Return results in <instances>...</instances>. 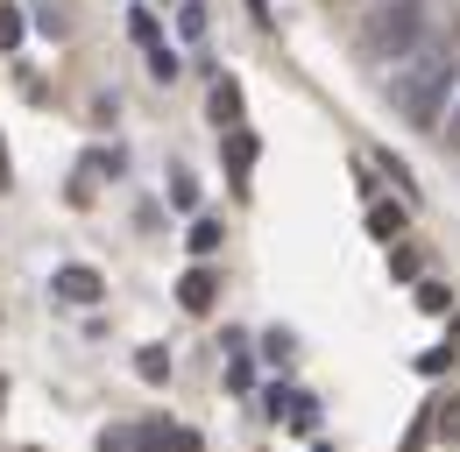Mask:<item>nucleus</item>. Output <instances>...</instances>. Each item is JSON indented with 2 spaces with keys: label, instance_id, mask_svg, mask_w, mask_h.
<instances>
[{
  "label": "nucleus",
  "instance_id": "nucleus-7",
  "mask_svg": "<svg viewBox=\"0 0 460 452\" xmlns=\"http://www.w3.org/2000/svg\"><path fill=\"white\" fill-rule=\"evenodd\" d=\"M135 375H142V382H164V375H171V353H164V346H142V353H135Z\"/></svg>",
  "mask_w": 460,
  "mask_h": 452
},
{
  "label": "nucleus",
  "instance_id": "nucleus-3",
  "mask_svg": "<svg viewBox=\"0 0 460 452\" xmlns=\"http://www.w3.org/2000/svg\"><path fill=\"white\" fill-rule=\"evenodd\" d=\"M58 297H71V304H100V269L64 262V269H58Z\"/></svg>",
  "mask_w": 460,
  "mask_h": 452
},
{
  "label": "nucleus",
  "instance_id": "nucleus-13",
  "mask_svg": "<svg viewBox=\"0 0 460 452\" xmlns=\"http://www.w3.org/2000/svg\"><path fill=\"white\" fill-rule=\"evenodd\" d=\"M227 156L248 170V163H255V135H234V142H227Z\"/></svg>",
  "mask_w": 460,
  "mask_h": 452
},
{
  "label": "nucleus",
  "instance_id": "nucleus-15",
  "mask_svg": "<svg viewBox=\"0 0 460 452\" xmlns=\"http://www.w3.org/2000/svg\"><path fill=\"white\" fill-rule=\"evenodd\" d=\"M0 191H7V149H0Z\"/></svg>",
  "mask_w": 460,
  "mask_h": 452
},
{
  "label": "nucleus",
  "instance_id": "nucleus-14",
  "mask_svg": "<svg viewBox=\"0 0 460 452\" xmlns=\"http://www.w3.org/2000/svg\"><path fill=\"white\" fill-rule=\"evenodd\" d=\"M439 439H460V396L447 403V410H439Z\"/></svg>",
  "mask_w": 460,
  "mask_h": 452
},
{
  "label": "nucleus",
  "instance_id": "nucleus-8",
  "mask_svg": "<svg viewBox=\"0 0 460 452\" xmlns=\"http://www.w3.org/2000/svg\"><path fill=\"white\" fill-rule=\"evenodd\" d=\"M149 71H156V78H177V71H184V56H177V50H164V43H156V50H149Z\"/></svg>",
  "mask_w": 460,
  "mask_h": 452
},
{
  "label": "nucleus",
  "instance_id": "nucleus-16",
  "mask_svg": "<svg viewBox=\"0 0 460 452\" xmlns=\"http://www.w3.org/2000/svg\"><path fill=\"white\" fill-rule=\"evenodd\" d=\"M0 403H7V382H0Z\"/></svg>",
  "mask_w": 460,
  "mask_h": 452
},
{
  "label": "nucleus",
  "instance_id": "nucleus-5",
  "mask_svg": "<svg viewBox=\"0 0 460 452\" xmlns=\"http://www.w3.org/2000/svg\"><path fill=\"white\" fill-rule=\"evenodd\" d=\"M403 226H411V213H403V205H368V233H376V240H390V248H397Z\"/></svg>",
  "mask_w": 460,
  "mask_h": 452
},
{
  "label": "nucleus",
  "instance_id": "nucleus-12",
  "mask_svg": "<svg viewBox=\"0 0 460 452\" xmlns=\"http://www.w3.org/2000/svg\"><path fill=\"white\" fill-rule=\"evenodd\" d=\"M447 100H454V120H447L439 135H447V149H460V71H454V92H447Z\"/></svg>",
  "mask_w": 460,
  "mask_h": 452
},
{
  "label": "nucleus",
  "instance_id": "nucleus-9",
  "mask_svg": "<svg viewBox=\"0 0 460 452\" xmlns=\"http://www.w3.org/2000/svg\"><path fill=\"white\" fill-rule=\"evenodd\" d=\"M177 22H184V36H206V7L199 0H177Z\"/></svg>",
  "mask_w": 460,
  "mask_h": 452
},
{
  "label": "nucleus",
  "instance_id": "nucleus-6",
  "mask_svg": "<svg viewBox=\"0 0 460 452\" xmlns=\"http://www.w3.org/2000/svg\"><path fill=\"white\" fill-rule=\"evenodd\" d=\"M213 120H220V127H234V120H241V85H234V78H220V85H213Z\"/></svg>",
  "mask_w": 460,
  "mask_h": 452
},
{
  "label": "nucleus",
  "instance_id": "nucleus-10",
  "mask_svg": "<svg viewBox=\"0 0 460 452\" xmlns=\"http://www.w3.org/2000/svg\"><path fill=\"white\" fill-rule=\"evenodd\" d=\"M213 248H220V226L199 220V226H191V255H213Z\"/></svg>",
  "mask_w": 460,
  "mask_h": 452
},
{
  "label": "nucleus",
  "instance_id": "nucleus-2",
  "mask_svg": "<svg viewBox=\"0 0 460 452\" xmlns=\"http://www.w3.org/2000/svg\"><path fill=\"white\" fill-rule=\"evenodd\" d=\"M425 14H432L425 0H376L368 22H361V56H368L376 71H390V64L425 36Z\"/></svg>",
  "mask_w": 460,
  "mask_h": 452
},
{
  "label": "nucleus",
  "instance_id": "nucleus-11",
  "mask_svg": "<svg viewBox=\"0 0 460 452\" xmlns=\"http://www.w3.org/2000/svg\"><path fill=\"white\" fill-rule=\"evenodd\" d=\"M14 43H22V14H14V7H0V50H14Z\"/></svg>",
  "mask_w": 460,
  "mask_h": 452
},
{
  "label": "nucleus",
  "instance_id": "nucleus-4",
  "mask_svg": "<svg viewBox=\"0 0 460 452\" xmlns=\"http://www.w3.org/2000/svg\"><path fill=\"white\" fill-rule=\"evenodd\" d=\"M177 304H184V311H213V269H184Z\"/></svg>",
  "mask_w": 460,
  "mask_h": 452
},
{
  "label": "nucleus",
  "instance_id": "nucleus-1",
  "mask_svg": "<svg viewBox=\"0 0 460 452\" xmlns=\"http://www.w3.org/2000/svg\"><path fill=\"white\" fill-rule=\"evenodd\" d=\"M454 43H439L432 29L411 43V50L390 64V92H397V107L411 127H439V113H447V92H454Z\"/></svg>",
  "mask_w": 460,
  "mask_h": 452
}]
</instances>
